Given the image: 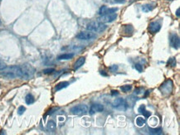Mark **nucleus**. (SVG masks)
I'll return each mask as SVG.
<instances>
[{
  "label": "nucleus",
  "mask_w": 180,
  "mask_h": 135,
  "mask_svg": "<svg viewBox=\"0 0 180 135\" xmlns=\"http://www.w3.org/2000/svg\"><path fill=\"white\" fill-rule=\"evenodd\" d=\"M145 119H144L143 117H138L136 119V124L139 127H142L145 124Z\"/></svg>",
  "instance_id": "obj_20"
},
{
  "label": "nucleus",
  "mask_w": 180,
  "mask_h": 135,
  "mask_svg": "<svg viewBox=\"0 0 180 135\" xmlns=\"http://www.w3.org/2000/svg\"><path fill=\"white\" fill-rule=\"evenodd\" d=\"M176 15H177V17H178V18H179V8H178V9H177Z\"/></svg>",
  "instance_id": "obj_33"
},
{
  "label": "nucleus",
  "mask_w": 180,
  "mask_h": 135,
  "mask_svg": "<svg viewBox=\"0 0 180 135\" xmlns=\"http://www.w3.org/2000/svg\"><path fill=\"white\" fill-rule=\"evenodd\" d=\"M149 133L150 134L159 135L163 134V130L160 128H159V129H149Z\"/></svg>",
  "instance_id": "obj_19"
},
{
  "label": "nucleus",
  "mask_w": 180,
  "mask_h": 135,
  "mask_svg": "<svg viewBox=\"0 0 180 135\" xmlns=\"http://www.w3.org/2000/svg\"><path fill=\"white\" fill-rule=\"evenodd\" d=\"M96 37V35L92 32H81L76 35V38L79 40H82V41H87V40H91V39H94Z\"/></svg>",
  "instance_id": "obj_6"
},
{
  "label": "nucleus",
  "mask_w": 180,
  "mask_h": 135,
  "mask_svg": "<svg viewBox=\"0 0 180 135\" xmlns=\"http://www.w3.org/2000/svg\"><path fill=\"white\" fill-rule=\"evenodd\" d=\"M120 89H121V90H122L123 92H128V91L131 90L132 86H131V85H125V86H121Z\"/></svg>",
  "instance_id": "obj_22"
},
{
  "label": "nucleus",
  "mask_w": 180,
  "mask_h": 135,
  "mask_svg": "<svg viewBox=\"0 0 180 135\" xmlns=\"http://www.w3.org/2000/svg\"><path fill=\"white\" fill-rule=\"evenodd\" d=\"M115 3H123L124 2V0H114Z\"/></svg>",
  "instance_id": "obj_32"
},
{
  "label": "nucleus",
  "mask_w": 180,
  "mask_h": 135,
  "mask_svg": "<svg viewBox=\"0 0 180 135\" xmlns=\"http://www.w3.org/2000/svg\"><path fill=\"white\" fill-rule=\"evenodd\" d=\"M0 71V76L6 80H12L23 77V71L21 66H11L8 67L6 66Z\"/></svg>",
  "instance_id": "obj_1"
},
{
  "label": "nucleus",
  "mask_w": 180,
  "mask_h": 135,
  "mask_svg": "<svg viewBox=\"0 0 180 135\" xmlns=\"http://www.w3.org/2000/svg\"><path fill=\"white\" fill-rule=\"evenodd\" d=\"M153 8H154V7L152 6L151 4H145V5L142 6V10L144 12H150V11L153 10Z\"/></svg>",
  "instance_id": "obj_21"
},
{
  "label": "nucleus",
  "mask_w": 180,
  "mask_h": 135,
  "mask_svg": "<svg viewBox=\"0 0 180 135\" xmlns=\"http://www.w3.org/2000/svg\"><path fill=\"white\" fill-rule=\"evenodd\" d=\"M106 71H100V75H104V76H108V75L106 73H105Z\"/></svg>",
  "instance_id": "obj_30"
},
{
  "label": "nucleus",
  "mask_w": 180,
  "mask_h": 135,
  "mask_svg": "<svg viewBox=\"0 0 180 135\" xmlns=\"http://www.w3.org/2000/svg\"><path fill=\"white\" fill-rule=\"evenodd\" d=\"M113 107L116 108L117 110H125L127 108V104L125 103V100L123 99L122 98L115 99L114 103H113Z\"/></svg>",
  "instance_id": "obj_8"
},
{
  "label": "nucleus",
  "mask_w": 180,
  "mask_h": 135,
  "mask_svg": "<svg viewBox=\"0 0 180 135\" xmlns=\"http://www.w3.org/2000/svg\"><path fill=\"white\" fill-rule=\"evenodd\" d=\"M173 81L171 80H166L165 82H164L159 87V90L162 92V94L165 96H167L168 95H170L172 90H173Z\"/></svg>",
  "instance_id": "obj_4"
},
{
  "label": "nucleus",
  "mask_w": 180,
  "mask_h": 135,
  "mask_svg": "<svg viewBox=\"0 0 180 135\" xmlns=\"http://www.w3.org/2000/svg\"><path fill=\"white\" fill-rule=\"evenodd\" d=\"M104 110V106L100 104H94L91 106L90 108V114L93 115L95 113H99V112H102Z\"/></svg>",
  "instance_id": "obj_11"
},
{
  "label": "nucleus",
  "mask_w": 180,
  "mask_h": 135,
  "mask_svg": "<svg viewBox=\"0 0 180 135\" xmlns=\"http://www.w3.org/2000/svg\"><path fill=\"white\" fill-rule=\"evenodd\" d=\"M25 111H26V108H25L24 106H20L19 108V110H18V114H19V115H22Z\"/></svg>",
  "instance_id": "obj_25"
},
{
  "label": "nucleus",
  "mask_w": 180,
  "mask_h": 135,
  "mask_svg": "<svg viewBox=\"0 0 180 135\" xmlns=\"http://www.w3.org/2000/svg\"><path fill=\"white\" fill-rule=\"evenodd\" d=\"M6 67V64L5 62H3L2 60H0V71H2L3 69Z\"/></svg>",
  "instance_id": "obj_29"
},
{
  "label": "nucleus",
  "mask_w": 180,
  "mask_h": 135,
  "mask_svg": "<svg viewBox=\"0 0 180 135\" xmlns=\"http://www.w3.org/2000/svg\"><path fill=\"white\" fill-rule=\"evenodd\" d=\"M161 25L159 24L158 22H152L150 23L149 26V31L152 33H156L160 30Z\"/></svg>",
  "instance_id": "obj_12"
},
{
  "label": "nucleus",
  "mask_w": 180,
  "mask_h": 135,
  "mask_svg": "<svg viewBox=\"0 0 180 135\" xmlns=\"http://www.w3.org/2000/svg\"><path fill=\"white\" fill-rule=\"evenodd\" d=\"M107 26L105 23H102L99 21H94L89 23L87 26V29L90 32H102L106 29Z\"/></svg>",
  "instance_id": "obj_2"
},
{
  "label": "nucleus",
  "mask_w": 180,
  "mask_h": 135,
  "mask_svg": "<svg viewBox=\"0 0 180 135\" xmlns=\"http://www.w3.org/2000/svg\"><path fill=\"white\" fill-rule=\"evenodd\" d=\"M118 8H108L106 6H102L99 10V14L101 15H106V14H111V13H115L117 12Z\"/></svg>",
  "instance_id": "obj_9"
},
{
  "label": "nucleus",
  "mask_w": 180,
  "mask_h": 135,
  "mask_svg": "<svg viewBox=\"0 0 180 135\" xmlns=\"http://www.w3.org/2000/svg\"><path fill=\"white\" fill-rule=\"evenodd\" d=\"M168 66H172V67H174V66H176V64H177V62H176V59H175L174 57L170 58V59L168 60Z\"/></svg>",
  "instance_id": "obj_23"
},
{
  "label": "nucleus",
  "mask_w": 180,
  "mask_h": 135,
  "mask_svg": "<svg viewBox=\"0 0 180 135\" xmlns=\"http://www.w3.org/2000/svg\"><path fill=\"white\" fill-rule=\"evenodd\" d=\"M110 70L112 72H115V71H116L118 70V66H116V65H113V66H111L110 67Z\"/></svg>",
  "instance_id": "obj_28"
},
{
  "label": "nucleus",
  "mask_w": 180,
  "mask_h": 135,
  "mask_svg": "<svg viewBox=\"0 0 180 135\" xmlns=\"http://www.w3.org/2000/svg\"><path fill=\"white\" fill-rule=\"evenodd\" d=\"M138 111H139V114H143L144 117V118H146V119H147V118H149L150 115H151V112L146 110V109H145V105H144V104L140 105V106L139 107V110H138Z\"/></svg>",
  "instance_id": "obj_13"
},
{
  "label": "nucleus",
  "mask_w": 180,
  "mask_h": 135,
  "mask_svg": "<svg viewBox=\"0 0 180 135\" xmlns=\"http://www.w3.org/2000/svg\"><path fill=\"white\" fill-rule=\"evenodd\" d=\"M74 54L73 53H65V54H62V55L58 56L57 60L59 61H63V60H70L71 58H73Z\"/></svg>",
  "instance_id": "obj_15"
},
{
  "label": "nucleus",
  "mask_w": 180,
  "mask_h": 135,
  "mask_svg": "<svg viewBox=\"0 0 180 135\" xmlns=\"http://www.w3.org/2000/svg\"><path fill=\"white\" fill-rule=\"evenodd\" d=\"M43 72L44 74H52L53 73V72H55V69L54 68H47V69L43 70Z\"/></svg>",
  "instance_id": "obj_24"
},
{
  "label": "nucleus",
  "mask_w": 180,
  "mask_h": 135,
  "mask_svg": "<svg viewBox=\"0 0 180 135\" xmlns=\"http://www.w3.org/2000/svg\"><path fill=\"white\" fill-rule=\"evenodd\" d=\"M0 25H1V21H0Z\"/></svg>",
  "instance_id": "obj_34"
},
{
  "label": "nucleus",
  "mask_w": 180,
  "mask_h": 135,
  "mask_svg": "<svg viewBox=\"0 0 180 135\" xmlns=\"http://www.w3.org/2000/svg\"><path fill=\"white\" fill-rule=\"evenodd\" d=\"M21 69H22V71H23V79L24 80H28L32 78L34 75L35 72V69L31 65L29 64H24L23 66H20Z\"/></svg>",
  "instance_id": "obj_3"
},
{
  "label": "nucleus",
  "mask_w": 180,
  "mask_h": 135,
  "mask_svg": "<svg viewBox=\"0 0 180 135\" xmlns=\"http://www.w3.org/2000/svg\"><path fill=\"white\" fill-rule=\"evenodd\" d=\"M85 61H86V58L84 57V56H81L80 58H78L77 60H76V62H75L74 64V70H78L79 68L81 67L83 65H84V63H85Z\"/></svg>",
  "instance_id": "obj_14"
},
{
  "label": "nucleus",
  "mask_w": 180,
  "mask_h": 135,
  "mask_svg": "<svg viewBox=\"0 0 180 135\" xmlns=\"http://www.w3.org/2000/svg\"><path fill=\"white\" fill-rule=\"evenodd\" d=\"M111 95H118V91H117V90H116V91H115V90H112Z\"/></svg>",
  "instance_id": "obj_31"
},
{
  "label": "nucleus",
  "mask_w": 180,
  "mask_h": 135,
  "mask_svg": "<svg viewBox=\"0 0 180 135\" xmlns=\"http://www.w3.org/2000/svg\"><path fill=\"white\" fill-rule=\"evenodd\" d=\"M69 86V82L67 81H62L60 83H58L56 86H55V90L56 91H59L64 88H67Z\"/></svg>",
  "instance_id": "obj_16"
},
{
  "label": "nucleus",
  "mask_w": 180,
  "mask_h": 135,
  "mask_svg": "<svg viewBox=\"0 0 180 135\" xmlns=\"http://www.w3.org/2000/svg\"><path fill=\"white\" fill-rule=\"evenodd\" d=\"M116 19H117V14L115 12V13L106 14V15H101L98 19V21L102 23H109L114 22Z\"/></svg>",
  "instance_id": "obj_7"
},
{
  "label": "nucleus",
  "mask_w": 180,
  "mask_h": 135,
  "mask_svg": "<svg viewBox=\"0 0 180 135\" xmlns=\"http://www.w3.org/2000/svg\"><path fill=\"white\" fill-rule=\"evenodd\" d=\"M57 110H59V108L58 107H55V108H52V110H49L47 111V115H49V114H52L55 111H56Z\"/></svg>",
  "instance_id": "obj_27"
},
{
  "label": "nucleus",
  "mask_w": 180,
  "mask_h": 135,
  "mask_svg": "<svg viewBox=\"0 0 180 135\" xmlns=\"http://www.w3.org/2000/svg\"><path fill=\"white\" fill-rule=\"evenodd\" d=\"M55 129H56V123L53 120H50L49 122L47 123V130L48 132L52 133V132L55 131Z\"/></svg>",
  "instance_id": "obj_17"
},
{
  "label": "nucleus",
  "mask_w": 180,
  "mask_h": 135,
  "mask_svg": "<svg viewBox=\"0 0 180 135\" xmlns=\"http://www.w3.org/2000/svg\"><path fill=\"white\" fill-rule=\"evenodd\" d=\"M169 42H170L171 47H174V49H179V37L177 34H172L171 37H170V39H169Z\"/></svg>",
  "instance_id": "obj_10"
},
{
  "label": "nucleus",
  "mask_w": 180,
  "mask_h": 135,
  "mask_svg": "<svg viewBox=\"0 0 180 135\" xmlns=\"http://www.w3.org/2000/svg\"><path fill=\"white\" fill-rule=\"evenodd\" d=\"M135 68L139 72H142V71H143V66L140 64H135Z\"/></svg>",
  "instance_id": "obj_26"
},
{
  "label": "nucleus",
  "mask_w": 180,
  "mask_h": 135,
  "mask_svg": "<svg viewBox=\"0 0 180 135\" xmlns=\"http://www.w3.org/2000/svg\"><path fill=\"white\" fill-rule=\"evenodd\" d=\"M25 101H26V104H32L34 103L35 101V99L33 97V95L32 94H27L25 97Z\"/></svg>",
  "instance_id": "obj_18"
},
{
  "label": "nucleus",
  "mask_w": 180,
  "mask_h": 135,
  "mask_svg": "<svg viewBox=\"0 0 180 135\" xmlns=\"http://www.w3.org/2000/svg\"><path fill=\"white\" fill-rule=\"evenodd\" d=\"M70 112L74 115L86 114L88 112V107L86 104H78V105H76L74 107H72L70 110Z\"/></svg>",
  "instance_id": "obj_5"
}]
</instances>
